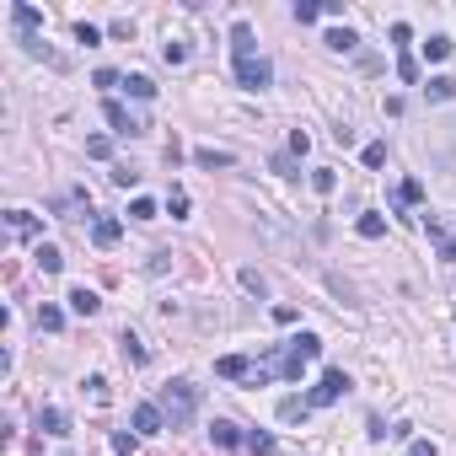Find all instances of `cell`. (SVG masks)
<instances>
[{"label": "cell", "mask_w": 456, "mask_h": 456, "mask_svg": "<svg viewBox=\"0 0 456 456\" xmlns=\"http://www.w3.org/2000/svg\"><path fill=\"white\" fill-rule=\"evenodd\" d=\"M424 97H430V102H451V97H456V75H430Z\"/></svg>", "instance_id": "obj_16"}, {"label": "cell", "mask_w": 456, "mask_h": 456, "mask_svg": "<svg viewBox=\"0 0 456 456\" xmlns=\"http://www.w3.org/2000/svg\"><path fill=\"white\" fill-rule=\"evenodd\" d=\"M124 237V226H119V220H113V215H102V220H97V226H92V241H97V247H113V241H119Z\"/></svg>", "instance_id": "obj_15"}, {"label": "cell", "mask_w": 456, "mask_h": 456, "mask_svg": "<svg viewBox=\"0 0 456 456\" xmlns=\"http://www.w3.org/2000/svg\"><path fill=\"white\" fill-rule=\"evenodd\" d=\"M33 258H38V268H43V274H60V268H65V252L54 247V241H38Z\"/></svg>", "instance_id": "obj_13"}, {"label": "cell", "mask_w": 456, "mask_h": 456, "mask_svg": "<svg viewBox=\"0 0 456 456\" xmlns=\"http://www.w3.org/2000/svg\"><path fill=\"white\" fill-rule=\"evenodd\" d=\"M167 210H172V220H183V215H188V193H183V188H172Z\"/></svg>", "instance_id": "obj_32"}, {"label": "cell", "mask_w": 456, "mask_h": 456, "mask_svg": "<svg viewBox=\"0 0 456 456\" xmlns=\"http://www.w3.org/2000/svg\"><path fill=\"white\" fill-rule=\"evenodd\" d=\"M6 226H11V237H38V215H27V210H11Z\"/></svg>", "instance_id": "obj_19"}, {"label": "cell", "mask_w": 456, "mask_h": 456, "mask_svg": "<svg viewBox=\"0 0 456 456\" xmlns=\"http://www.w3.org/2000/svg\"><path fill=\"white\" fill-rule=\"evenodd\" d=\"M124 92L140 97V102H151V97H156V81H151V75H124Z\"/></svg>", "instance_id": "obj_20"}, {"label": "cell", "mask_w": 456, "mask_h": 456, "mask_svg": "<svg viewBox=\"0 0 456 456\" xmlns=\"http://www.w3.org/2000/svg\"><path fill=\"white\" fill-rule=\"evenodd\" d=\"M75 43H86V48H97V43H102V33H97V27H92V22H75Z\"/></svg>", "instance_id": "obj_30"}, {"label": "cell", "mask_w": 456, "mask_h": 456, "mask_svg": "<svg viewBox=\"0 0 456 456\" xmlns=\"http://www.w3.org/2000/svg\"><path fill=\"white\" fill-rule=\"evenodd\" d=\"M210 435H215V445H226V451H237V445H247V440H241V430H237V424H226V419H220V424H215V430H210Z\"/></svg>", "instance_id": "obj_21"}, {"label": "cell", "mask_w": 456, "mask_h": 456, "mask_svg": "<svg viewBox=\"0 0 456 456\" xmlns=\"http://www.w3.org/2000/svg\"><path fill=\"white\" fill-rule=\"evenodd\" d=\"M306 413H312V397H285L279 403V419L285 424H306Z\"/></svg>", "instance_id": "obj_14"}, {"label": "cell", "mask_w": 456, "mask_h": 456, "mask_svg": "<svg viewBox=\"0 0 456 456\" xmlns=\"http://www.w3.org/2000/svg\"><path fill=\"white\" fill-rule=\"evenodd\" d=\"M424 231H430L435 252L445 264H456V215H424Z\"/></svg>", "instance_id": "obj_2"}, {"label": "cell", "mask_w": 456, "mask_h": 456, "mask_svg": "<svg viewBox=\"0 0 456 456\" xmlns=\"http://www.w3.org/2000/svg\"><path fill=\"white\" fill-rule=\"evenodd\" d=\"M70 312H75V317H97V312H102V295H97V290H86V285H75V290H70Z\"/></svg>", "instance_id": "obj_9"}, {"label": "cell", "mask_w": 456, "mask_h": 456, "mask_svg": "<svg viewBox=\"0 0 456 456\" xmlns=\"http://www.w3.org/2000/svg\"><path fill=\"white\" fill-rule=\"evenodd\" d=\"M290 151H295V156H306V151H312V134L295 129V134H290Z\"/></svg>", "instance_id": "obj_36"}, {"label": "cell", "mask_w": 456, "mask_h": 456, "mask_svg": "<svg viewBox=\"0 0 456 456\" xmlns=\"http://www.w3.org/2000/svg\"><path fill=\"white\" fill-rule=\"evenodd\" d=\"M38 430L43 435H70V413L65 408H38Z\"/></svg>", "instance_id": "obj_11"}, {"label": "cell", "mask_w": 456, "mask_h": 456, "mask_svg": "<svg viewBox=\"0 0 456 456\" xmlns=\"http://www.w3.org/2000/svg\"><path fill=\"white\" fill-rule=\"evenodd\" d=\"M156 408L167 413V430H188L193 413H199V386H193V381H167Z\"/></svg>", "instance_id": "obj_1"}, {"label": "cell", "mask_w": 456, "mask_h": 456, "mask_svg": "<svg viewBox=\"0 0 456 456\" xmlns=\"http://www.w3.org/2000/svg\"><path fill=\"white\" fill-rule=\"evenodd\" d=\"M397 199H403V205H419V199H424V183H419V178H408L403 188H397Z\"/></svg>", "instance_id": "obj_29"}, {"label": "cell", "mask_w": 456, "mask_h": 456, "mask_svg": "<svg viewBox=\"0 0 456 456\" xmlns=\"http://www.w3.org/2000/svg\"><path fill=\"white\" fill-rule=\"evenodd\" d=\"M215 376H226V381H247V376H252V360H247V354H220V360H215Z\"/></svg>", "instance_id": "obj_8"}, {"label": "cell", "mask_w": 456, "mask_h": 456, "mask_svg": "<svg viewBox=\"0 0 456 456\" xmlns=\"http://www.w3.org/2000/svg\"><path fill=\"white\" fill-rule=\"evenodd\" d=\"M134 445H140V435H134V430H119V435H113V451H119V456H129Z\"/></svg>", "instance_id": "obj_31"}, {"label": "cell", "mask_w": 456, "mask_h": 456, "mask_svg": "<svg viewBox=\"0 0 456 456\" xmlns=\"http://www.w3.org/2000/svg\"><path fill=\"white\" fill-rule=\"evenodd\" d=\"M113 183H119V188H134V183H140V172H129V167H119V172H113Z\"/></svg>", "instance_id": "obj_40"}, {"label": "cell", "mask_w": 456, "mask_h": 456, "mask_svg": "<svg viewBox=\"0 0 456 456\" xmlns=\"http://www.w3.org/2000/svg\"><path fill=\"white\" fill-rule=\"evenodd\" d=\"M129 424H134V435H161V430H167V413H161L156 403H140Z\"/></svg>", "instance_id": "obj_5"}, {"label": "cell", "mask_w": 456, "mask_h": 456, "mask_svg": "<svg viewBox=\"0 0 456 456\" xmlns=\"http://www.w3.org/2000/svg\"><path fill=\"white\" fill-rule=\"evenodd\" d=\"M397 81H419V60H413V54H408V48H403V54H397Z\"/></svg>", "instance_id": "obj_24"}, {"label": "cell", "mask_w": 456, "mask_h": 456, "mask_svg": "<svg viewBox=\"0 0 456 456\" xmlns=\"http://www.w3.org/2000/svg\"><path fill=\"white\" fill-rule=\"evenodd\" d=\"M349 386H354V381H349L344 371H322V381L312 386V408H327V403H338Z\"/></svg>", "instance_id": "obj_4"}, {"label": "cell", "mask_w": 456, "mask_h": 456, "mask_svg": "<svg viewBox=\"0 0 456 456\" xmlns=\"http://www.w3.org/2000/svg\"><path fill=\"white\" fill-rule=\"evenodd\" d=\"M312 188H317V193H333V188H338V172H333V167H317V172H312Z\"/></svg>", "instance_id": "obj_26"}, {"label": "cell", "mask_w": 456, "mask_h": 456, "mask_svg": "<svg viewBox=\"0 0 456 456\" xmlns=\"http://www.w3.org/2000/svg\"><path fill=\"white\" fill-rule=\"evenodd\" d=\"M161 60H167V65H183V60H188V48H183V43H167V48H161Z\"/></svg>", "instance_id": "obj_38"}, {"label": "cell", "mask_w": 456, "mask_h": 456, "mask_svg": "<svg viewBox=\"0 0 456 456\" xmlns=\"http://www.w3.org/2000/svg\"><path fill=\"white\" fill-rule=\"evenodd\" d=\"M247 451L252 456H274V435H258V430H252L247 435Z\"/></svg>", "instance_id": "obj_27"}, {"label": "cell", "mask_w": 456, "mask_h": 456, "mask_svg": "<svg viewBox=\"0 0 456 456\" xmlns=\"http://www.w3.org/2000/svg\"><path fill=\"white\" fill-rule=\"evenodd\" d=\"M354 231H360V237H365V241H381V237H386V220H381V215H376V210H365V215H360V220H354Z\"/></svg>", "instance_id": "obj_17"}, {"label": "cell", "mask_w": 456, "mask_h": 456, "mask_svg": "<svg viewBox=\"0 0 456 456\" xmlns=\"http://www.w3.org/2000/svg\"><path fill=\"white\" fill-rule=\"evenodd\" d=\"M241 285H247L252 295H264V290H268V285H264V274H258V268H241Z\"/></svg>", "instance_id": "obj_34"}, {"label": "cell", "mask_w": 456, "mask_h": 456, "mask_svg": "<svg viewBox=\"0 0 456 456\" xmlns=\"http://www.w3.org/2000/svg\"><path fill=\"white\" fill-rule=\"evenodd\" d=\"M317 16H322V6H306V0L295 6V22H300V27H306V22H317Z\"/></svg>", "instance_id": "obj_37"}, {"label": "cell", "mask_w": 456, "mask_h": 456, "mask_svg": "<svg viewBox=\"0 0 456 456\" xmlns=\"http://www.w3.org/2000/svg\"><path fill=\"white\" fill-rule=\"evenodd\" d=\"M237 81H241V92H268L274 70H268L264 54H252V60H237Z\"/></svg>", "instance_id": "obj_3"}, {"label": "cell", "mask_w": 456, "mask_h": 456, "mask_svg": "<svg viewBox=\"0 0 456 456\" xmlns=\"http://www.w3.org/2000/svg\"><path fill=\"white\" fill-rule=\"evenodd\" d=\"M408 38H413L408 22H392V43H397V48H408Z\"/></svg>", "instance_id": "obj_39"}, {"label": "cell", "mask_w": 456, "mask_h": 456, "mask_svg": "<svg viewBox=\"0 0 456 456\" xmlns=\"http://www.w3.org/2000/svg\"><path fill=\"white\" fill-rule=\"evenodd\" d=\"M193 161L215 172V167H231V161H237V156H231V151H193Z\"/></svg>", "instance_id": "obj_23"}, {"label": "cell", "mask_w": 456, "mask_h": 456, "mask_svg": "<svg viewBox=\"0 0 456 456\" xmlns=\"http://www.w3.org/2000/svg\"><path fill=\"white\" fill-rule=\"evenodd\" d=\"M102 119H108V124H113V134H124V140H134V134H145V124H134L129 113H124L119 102H113V97H108V102H102Z\"/></svg>", "instance_id": "obj_7"}, {"label": "cell", "mask_w": 456, "mask_h": 456, "mask_svg": "<svg viewBox=\"0 0 456 456\" xmlns=\"http://www.w3.org/2000/svg\"><path fill=\"white\" fill-rule=\"evenodd\" d=\"M129 220H156V205H151V199H134V205H129Z\"/></svg>", "instance_id": "obj_33"}, {"label": "cell", "mask_w": 456, "mask_h": 456, "mask_svg": "<svg viewBox=\"0 0 456 456\" xmlns=\"http://www.w3.org/2000/svg\"><path fill=\"white\" fill-rule=\"evenodd\" d=\"M322 43H327V48H333V54H354V48H360V38L349 33V27H333V33H327V38H322Z\"/></svg>", "instance_id": "obj_18"}, {"label": "cell", "mask_w": 456, "mask_h": 456, "mask_svg": "<svg viewBox=\"0 0 456 456\" xmlns=\"http://www.w3.org/2000/svg\"><path fill=\"white\" fill-rule=\"evenodd\" d=\"M86 156H97V161L113 156V140H108V134H92V140H86Z\"/></svg>", "instance_id": "obj_28"}, {"label": "cell", "mask_w": 456, "mask_h": 456, "mask_svg": "<svg viewBox=\"0 0 456 456\" xmlns=\"http://www.w3.org/2000/svg\"><path fill=\"white\" fill-rule=\"evenodd\" d=\"M119 354H124L129 365H145V360H151V349H145V344H140V333H129V327L119 333Z\"/></svg>", "instance_id": "obj_10"}, {"label": "cell", "mask_w": 456, "mask_h": 456, "mask_svg": "<svg viewBox=\"0 0 456 456\" xmlns=\"http://www.w3.org/2000/svg\"><path fill=\"white\" fill-rule=\"evenodd\" d=\"M60 327H65L60 306H38V333H60Z\"/></svg>", "instance_id": "obj_22"}, {"label": "cell", "mask_w": 456, "mask_h": 456, "mask_svg": "<svg viewBox=\"0 0 456 456\" xmlns=\"http://www.w3.org/2000/svg\"><path fill=\"white\" fill-rule=\"evenodd\" d=\"M360 161H365L371 172H376V167H386V140H371V145H365V156H360Z\"/></svg>", "instance_id": "obj_25"}, {"label": "cell", "mask_w": 456, "mask_h": 456, "mask_svg": "<svg viewBox=\"0 0 456 456\" xmlns=\"http://www.w3.org/2000/svg\"><path fill=\"white\" fill-rule=\"evenodd\" d=\"M231 54H237V60H252V54H258V43H252V27H247V22L231 27Z\"/></svg>", "instance_id": "obj_12"}, {"label": "cell", "mask_w": 456, "mask_h": 456, "mask_svg": "<svg viewBox=\"0 0 456 456\" xmlns=\"http://www.w3.org/2000/svg\"><path fill=\"white\" fill-rule=\"evenodd\" d=\"M11 22H16V33H22V43H33V33L43 27V11L27 6V0H16V6H11Z\"/></svg>", "instance_id": "obj_6"}, {"label": "cell", "mask_w": 456, "mask_h": 456, "mask_svg": "<svg viewBox=\"0 0 456 456\" xmlns=\"http://www.w3.org/2000/svg\"><path fill=\"white\" fill-rule=\"evenodd\" d=\"M424 54H430V60H445V54H451V38H430V43H424Z\"/></svg>", "instance_id": "obj_35"}, {"label": "cell", "mask_w": 456, "mask_h": 456, "mask_svg": "<svg viewBox=\"0 0 456 456\" xmlns=\"http://www.w3.org/2000/svg\"><path fill=\"white\" fill-rule=\"evenodd\" d=\"M408 456H440V451H435V440H413V445H408Z\"/></svg>", "instance_id": "obj_41"}]
</instances>
